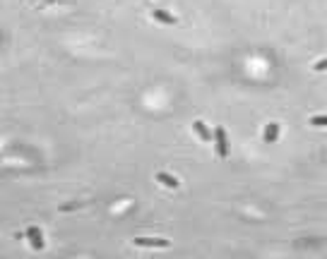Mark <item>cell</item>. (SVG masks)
<instances>
[{
    "label": "cell",
    "mask_w": 327,
    "mask_h": 259,
    "mask_svg": "<svg viewBox=\"0 0 327 259\" xmlns=\"http://www.w3.org/2000/svg\"><path fill=\"white\" fill-rule=\"evenodd\" d=\"M27 238H29L34 250H39V252L44 250V238H41V230L36 228V226H29V228H27Z\"/></svg>",
    "instance_id": "obj_3"
},
{
    "label": "cell",
    "mask_w": 327,
    "mask_h": 259,
    "mask_svg": "<svg viewBox=\"0 0 327 259\" xmlns=\"http://www.w3.org/2000/svg\"><path fill=\"white\" fill-rule=\"evenodd\" d=\"M310 125H313V127H325L327 115H315V118H310Z\"/></svg>",
    "instance_id": "obj_8"
},
{
    "label": "cell",
    "mask_w": 327,
    "mask_h": 259,
    "mask_svg": "<svg viewBox=\"0 0 327 259\" xmlns=\"http://www.w3.org/2000/svg\"><path fill=\"white\" fill-rule=\"evenodd\" d=\"M193 127H195V132L200 135V139H202V142H209V139H212V132L207 130V125H205L202 120H195V125H193Z\"/></svg>",
    "instance_id": "obj_4"
},
{
    "label": "cell",
    "mask_w": 327,
    "mask_h": 259,
    "mask_svg": "<svg viewBox=\"0 0 327 259\" xmlns=\"http://www.w3.org/2000/svg\"><path fill=\"white\" fill-rule=\"evenodd\" d=\"M214 142H217V154H219L221 159H226V156H229V142H226L224 127H217V130H214Z\"/></svg>",
    "instance_id": "obj_1"
},
{
    "label": "cell",
    "mask_w": 327,
    "mask_h": 259,
    "mask_svg": "<svg viewBox=\"0 0 327 259\" xmlns=\"http://www.w3.org/2000/svg\"><path fill=\"white\" fill-rule=\"evenodd\" d=\"M137 247H169L171 242L166 238H135Z\"/></svg>",
    "instance_id": "obj_2"
},
{
    "label": "cell",
    "mask_w": 327,
    "mask_h": 259,
    "mask_svg": "<svg viewBox=\"0 0 327 259\" xmlns=\"http://www.w3.org/2000/svg\"><path fill=\"white\" fill-rule=\"evenodd\" d=\"M277 135H279V125H277V122H269L267 127H265V139H267V142H274Z\"/></svg>",
    "instance_id": "obj_7"
},
{
    "label": "cell",
    "mask_w": 327,
    "mask_h": 259,
    "mask_svg": "<svg viewBox=\"0 0 327 259\" xmlns=\"http://www.w3.org/2000/svg\"><path fill=\"white\" fill-rule=\"evenodd\" d=\"M315 70H318V72L327 70V58H325V60H320V62H315Z\"/></svg>",
    "instance_id": "obj_9"
},
{
    "label": "cell",
    "mask_w": 327,
    "mask_h": 259,
    "mask_svg": "<svg viewBox=\"0 0 327 259\" xmlns=\"http://www.w3.org/2000/svg\"><path fill=\"white\" fill-rule=\"evenodd\" d=\"M154 20H159L164 24H176V17L169 15V12H164V10H154Z\"/></svg>",
    "instance_id": "obj_6"
},
{
    "label": "cell",
    "mask_w": 327,
    "mask_h": 259,
    "mask_svg": "<svg viewBox=\"0 0 327 259\" xmlns=\"http://www.w3.org/2000/svg\"><path fill=\"white\" fill-rule=\"evenodd\" d=\"M156 180H159V182H164L166 187H174V190L178 187V180H176L174 175H169V173H156Z\"/></svg>",
    "instance_id": "obj_5"
}]
</instances>
